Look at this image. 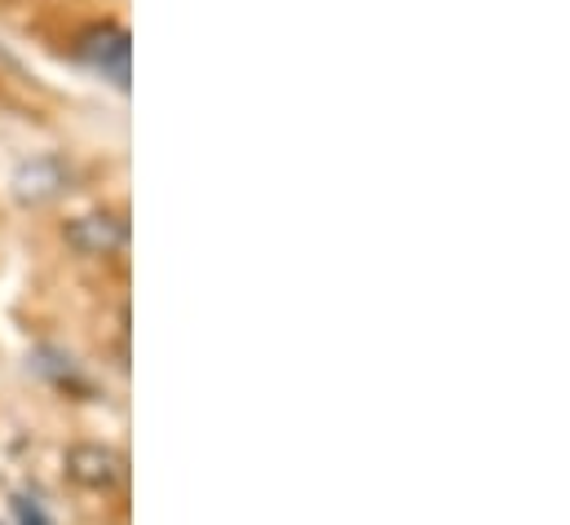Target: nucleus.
Masks as SVG:
<instances>
[{
	"mask_svg": "<svg viewBox=\"0 0 570 525\" xmlns=\"http://www.w3.org/2000/svg\"><path fill=\"white\" fill-rule=\"evenodd\" d=\"M76 49H80V58H85L94 71H102L116 89H125V85H129L134 36H129L120 22H98V27H89V31L76 40Z\"/></svg>",
	"mask_w": 570,
	"mask_h": 525,
	"instance_id": "nucleus-1",
	"label": "nucleus"
},
{
	"mask_svg": "<svg viewBox=\"0 0 570 525\" xmlns=\"http://www.w3.org/2000/svg\"><path fill=\"white\" fill-rule=\"evenodd\" d=\"M62 239L67 248H76L80 257H120L129 248V221L120 212H85V217H71L62 226Z\"/></svg>",
	"mask_w": 570,
	"mask_h": 525,
	"instance_id": "nucleus-2",
	"label": "nucleus"
},
{
	"mask_svg": "<svg viewBox=\"0 0 570 525\" xmlns=\"http://www.w3.org/2000/svg\"><path fill=\"white\" fill-rule=\"evenodd\" d=\"M67 186H71V168H67L58 155L27 159V164H18L13 177H9V195H13L18 204H27V208H40V204L58 199Z\"/></svg>",
	"mask_w": 570,
	"mask_h": 525,
	"instance_id": "nucleus-3",
	"label": "nucleus"
},
{
	"mask_svg": "<svg viewBox=\"0 0 570 525\" xmlns=\"http://www.w3.org/2000/svg\"><path fill=\"white\" fill-rule=\"evenodd\" d=\"M67 477L85 491H111L125 477V459L102 442H76L67 450Z\"/></svg>",
	"mask_w": 570,
	"mask_h": 525,
	"instance_id": "nucleus-4",
	"label": "nucleus"
},
{
	"mask_svg": "<svg viewBox=\"0 0 570 525\" xmlns=\"http://www.w3.org/2000/svg\"><path fill=\"white\" fill-rule=\"evenodd\" d=\"M36 372H45V376L58 380V385H80V372H76L71 354H58V349H40V354H36Z\"/></svg>",
	"mask_w": 570,
	"mask_h": 525,
	"instance_id": "nucleus-5",
	"label": "nucleus"
},
{
	"mask_svg": "<svg viewBox=\"0 0 570 525\" xmlns=\"http://www.w3.org/2000/svg\"><path fill=\"white\" fill-rule=\"evenodd\" d=\"M13 517H18V525H49L45 508L31 504V499H18V504H13Z\"/></svg>",
	"mask_w": 570,
	"mask_h": 525,
	"instance_id": "nucleus-6",
	"label": "nucleus"
},
{
	"mask_svg": "<svg viewBox=\"0 0 570 525\" xmlns=\"http://www.w3.org/2000/svg\"><path fill=\"white\" fill-rule=\"evenodd\" d=\"M0 58H4V62H13V58H9V53H4V49H0Z\"/></svg>",
	"mask_w": 570,
	"mask_h": 525,
	"instance_id": "nucleus-7",
	"label": "nucleus"
}]
</instances>
